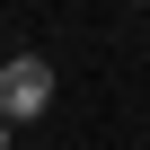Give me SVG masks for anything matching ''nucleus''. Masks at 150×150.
I'll return each instance as SVG.
<instances>
[{
  "mask_svg": "<svg viewBox=\"0 0 150 150\" xmlns=\"http://www.w3.org/2000/svg\"><path fill=\"white\" fill-rule=\"evenodd\" d=\"M44 106H53V62H44V53H9V62H0V124L18 132V124H35Z\"/></svg>",
  "mask_w": 150,
  "mask_h": 150,
  "instance_id": "f257e3e1",
  "label": "nucleus"
},
{
  "mask_svg": "<svg viewBox=\"0 0 150 150\" xmlns=\"http://www.w3.org/2000/svg\"><path fill=\"white\" fill-rule=\"evenodd\" d=\"M9 141H18V132H9V124H0V150H9Z\"/></svg>",
  "mask_w": 150,
  "mask_h": 150,
  "instance_id": "f03ea898",
  "label": "nucleus"
}]
</instances>
